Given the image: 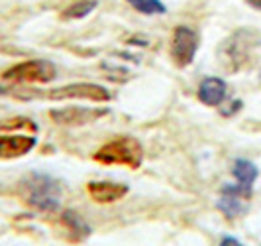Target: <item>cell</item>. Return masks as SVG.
Returning a JSON list of instances; mask_svg holds the SVG:
<instances>
[{
	"label": "cell",
	"mask_w": 261,
	"mask_h": 246,
	"mask_svg": "<svg viewBox=\"0 0 261 246\" xmlns=\"http://www.w3.org/2000/svg\"><path fill=\"white\" fill-rule=\"evenodd\" d=\"M18 191L28 207L36 209L39 213L57 211L61 205V197H63L61 183L45 173H30L20 182Z\"/></svg>",
	"instance_id": "cell-1"
},
{
	"label": "cell",
	"mask_w": 261,
	"mask_h": 246,
	"mask_svg": "<svg viewBox=\"0 0 261 246\" xmlns=\"http://www.w3.org/2000/svg\"><path fill=\"white\" fill-rule=\"evenodd\" d=\"M92 160L105 166H126V168H140L144 160V148L132 136H118L110 142L102 144L94 154Z\"/></svg>",
	"instance_id": "cell-2"
},
{
	"label": "cell",
	"mask_w": 261,
	"mask_h": 246,
	"mask_svg": "<svg viewBox=\"0 0 261 246\" xmlns=\"http://www.w3.org/2000/svg\"><path fill=\"white\" fill-rule=\"evenodd\" d=\"M57 75V69L47 59H30L8 67L2 79L10 83H49Z\"/></svg>",
	"instance_id": "cell-3"
},
{
	"label": "cell",
	"mask_w": 261,
	"mask_h": 246,
	"mask_svg": "<svg viewBox=\"0 0 261 246\" xmlns=\"http://www.w3.org/2000/svg\"><path fill=\"white\" fill-rule=\"evenodd\" d=\"M198 50V34L189 26H177L171 38V59L177 67H189Z\"/></svg>",
	"instance_id": "cell-4"
},
{
	"label": "cell",
	"mask_w": 261,
	"mask_h": 246,
	"mask_svg": "<svg viewBox=\"0 0 261 246\" xmlns=\"http://www.w3.org/2000/svg\"><path fill=\"white\" fill-rule=\"evenodd\" d=\"M49 99H75V101H92V103H105L110 101V93L102 85L94 83H73L59 87L55 91H49Z\"/></svg>",
	"instance_id": "cell-5"
},
{
	"label": "cell",
	"mask_w": 261,
	"mask_h": 246,
	"mask_svg": "<svg viewBox=\"0 0 261 246\" xmlns=\"http://www.w3.org/2000/svg\"><path fill=\"white\" fill-rule=\"evenodd\" d=\"M249 199H251V191L244 189L242 185H224L220 199H218V209L224 213V217L228 219H238L242 215L248 213Z\"/></svg>",
	"instance_id": "cell-6"
},
{
	"label": "cell",
	"mask_w": 261,
	"mask_h": 246,
	"mask_svg": "<svg viewBox=\"0 0 261 246\" xmlns=\"http://www.w3.org/2000/svg\"><path fill=\"white\" fill-rule=\"evenodd\" d=\"M105 108H85V106H65V108H53L49 117L55 124L61 126H85L91 124L100 117H105Z\"/></svg>",
	"instance_id": "cell-7"
},
{
	"label": "cell",
	"mask_w": 261,
	"mask_h": 246,
	"mask_svg": "<svg viewBox=\"0 0 261 246\" xmlns=\"http://www.w3.org/2000/svg\"><path fill=\"white\" fill-rule=\"evenodd\" d=\"M36 148V136L28 134H0V160H18Z\"/></svg>",
	"instance_id": "cell-8"
},
{
	"label": "cell",
	"mask_w": 261,
	"mask_h": 246,
	"mask_svg": "<svg viewBox=\"0 0 261 246\" xmlns=\"http://www.w3.org/2000/svg\"><path fill=\"white\" fill-rule=\"evenodd\" d=\"M87 191L98 205H112L128 195V185L114 182H92L87 185Z\"/></svg>",
	"instance_id": "cell-9"
},
{
	"label": "cell",
	"mask_w": 261,
	"mask_h": 246,
	"mask_svg": "<svg viewBox=\"0 0 261 246\" xmlns=\"http://www.w3.org/2000/svg\"><path fill=\"white\" fill-rule=\"evenodd\" d=\"M226 83L224 79L218 77H206L198 85V101L206 106H220L226 99Z\"/></svg>",
	"instance_id": "cell-10"
},
{
	"label": "cell",
	"mask_w": 261,
	"mask_h": 246,
	"mask_svg": "<svg viewBox=\"0 0 261 246\" xmlns=\"http://www.w3.org/2000/svg\"><path fill=\"white\" fill-rule=\"evenodd\" d=\"M61 225L65 227L67 236H71V240H77V242L85 240L91 234V227L75 211H65L61 215Z\"/></svg>",
	"instance_id": "cell-11"
},
{
	"label": "cell",
	"mask_w": 261,
	"mask_h": 246,
	"mask_svg": "<svg viewBox=\"0 0 261 246\" xmlns=\"http://www.w3.org/2000/svg\"><path fill=\"white\" fill-rule=\"evenodd\" d=\"M232 173H234V177H236V183L242 185L244 189H249V191H251L253 183L257 180V175H259L255 164H251L249 160H236Z\"/></svg>",
	"instance_id": "cell-12"
},
{
	"label": "cell",
	"mask_w": 261,
	"mask_h": 246,
	"mask_svg": "<svg viewBox=\"0 0 261 246\" xmlns=\"http://www.w3.org/2000/svg\"><path fill=\"white\" fill-rule=\"evenodd\" d=\"M96 8V0H75L63 10V18H85Z\"/></svg>",
	"instance_id": "cell-13"
},
{
	"label": "cell",
	"mask_w": 261,
	"mask_h": 246,
	"mask_svg": "<svg viewBox=\"0 0 261 246\" xmlns=\"http://www.w3.org/2000/svg\"><path fill=\"white\" fill-rule=\"evenodd\" d=\"M134 10L142 14H147V16H159V14H165L167 8L161 0H128Z\"/></svg>",
	"instance_id": "cell-14"
},
{
	"label": "cell",
	"mask_w": 261,
	"mask_h": 246,
	"mask_svg": "<svg viewBox=\"0 0 261 246\" xmlns=\"http://www.w3.org/2000/svg\"><path fill=\"white\" fill-rule=\"evenodd\" d=\"M220 246H244V244H242L238 238H234V236H224Z\"/></svg>",
	"instance_id": "cell-15"
},
{
	"label": "cell",
	"mask_w": 261,
	"mask_h": 246,
	"mask_svg": "<svg viewBox=\"0 0 261 246\" xmlns=\"http://www.w3.org/2000/svg\"><path fill=\"white\" fill-rule=\"evenodd\" d=\"M249 6H253L255 10H261V0H246Z\"/></svg>",
	"instance_id": "cell-16"
}]
</instances>
